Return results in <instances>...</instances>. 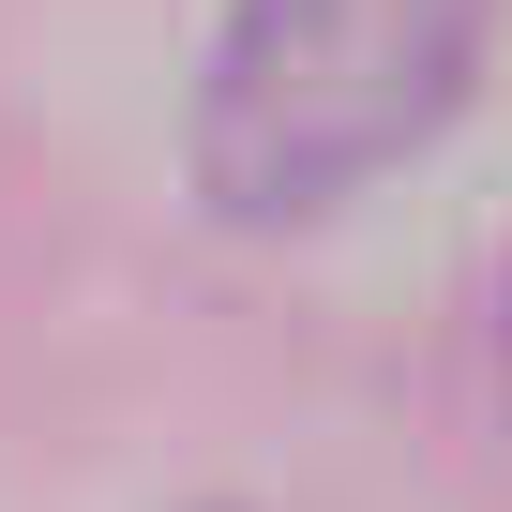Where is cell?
<instances>
[{"label": "cell", "instance_id": "6da1fadb", "mask_svg": "<svg viewBox=\"0 0 512 512\" xmlns=\"http://www.w3.org/2000/svg\"><path fill=\"white\" fill-rule=\"evenodd\" d=\"M482 31L497 0H241L196 76V181L241 226L362 196L467 106Z\"/></svg>", "mask_w": 512, "mask_h": 512}]
</instances>
